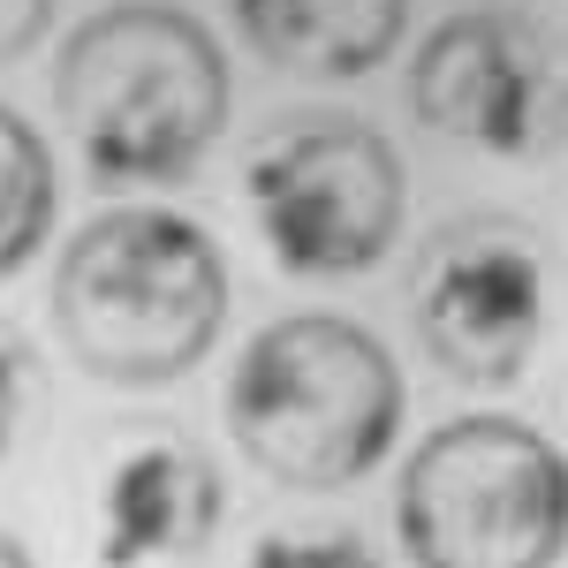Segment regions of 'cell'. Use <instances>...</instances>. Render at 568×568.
Masks as SVG:
<instances>
[{"label":"cell","instance_id":"6da1fadb","mask_svg":"<svg viewBox=\"0 0 568 568\" xmlns=\"http://www.w3.org/2000/svg\"><path fill=\"white\" fill-rule=\"evenodd\" d=\"M53 114L114 190H175L235 114L220 39L182 0H106L53 53Z\"/></svg>","mask_w":568,"mask_h":568},{"label":"cell","instance_id":"7a4b0ae2","mask_svg":"<svg viewBox=\"0 0 568 568\" xmlns=\"http://www.w3.org/2000/svg\"><path fill=\"white\" fill-rule=\"evenodd\" d=\"M53 334L99 387H175L213 356L235 281L205 220L175 205H114L84 220L53 265Z\"/></svg>","mask_w":568,"mask_h":568},{"label":"cell","instance_id":"3957f363","mask_svg":"<svg viewBox=\"0 0 568 568\" xmlns=\"http://www.w3.org/2000/svg\"><path fill=\"white\" fill-rule=\"evenodd\" d=\"M227 439L273 485H364L402 439L409 387L394 349L349 311H288L258 326L227 372Z\"/></svg>","mask_w":568,"mask_h":568},{"label":"cell","instance_id":"277c9868","mask_svg":"<svg viewBox=\"0 0 568 568\" xmlns=\"http://www.w3.org/2000/svg\"><path fill=\"white\" fill-rule=\"evenodd\" d=\"M409 568H561L568 447L508 409H463L409 447L394 485Z\"/></svg>","mask_w":568,"mask_h":568},{"label":"cell","instance_id":"5b68a950","mask_svg":"<svg viewBox=\"0 0 568 568\" xmlns=\"http://www.w3.org/2000/svg\"><path fill=\"white\" fill-rule=\"evenodd\" d=\"M243 197L258 243L296 281H356L394 258L409 213V168L364 114H288L258 136Z\"/></svg>","mask_w":568,"mask_h":568},{"label":"cell","instance_id":"8992f818","mask_svg":"<svg viewBox=\"0 0 568 568\" xmlns=\"http://www.w3.org/2000/svg\"><path fill=\"white\" fill-rule=\"evenodd\" d=\"M409 114L478 160L546 168L568 144V53L524 8H455L409 61Z\"/></svg>","mask_w":568,"mask_h":568},{"label":"cell","instance_id":"52a82bcc","mask_svg":"<svg viewBox=\"0 0 568 568\" xmlns=\"http://www.w3.org/2000/svg\"><path fill=\"white\" fill-rule=\"evenodd\" d=\"M554 311V251L516 213H463L417 251L409 326L455 387H516L546 342Z\"/></svg>","mask_w":568,"mask_h":568},{"label":"cell","instance_id":"ba28073f","mask_svg":"<svg viewBox=\"0 0 568 568\" xmlns=\"http://www.w3.org/2000/svg\"><path fill=\"white\" fill-rule=\"evenodd\" d=\"M227 516V478L190 433L130 439L106 478H99V530H91V561L99 568H160L182 554H205Z\"/></svg>","mask_w":568,"mask_h":568},{"label":"cell","instance_id":"9c48e42d","mask_svg":"<svg viewBox=\"0 0 568 568\" xmlns=\"http://www.w3.org/2000/svg\"><path fill=\"white\" fill-rule=\"evenodd\" d=\"M235 23L258 61L304 84H356L372 69H387L402 31H409V0H235Z\"/></svg>","mask_w":568,"mask_h":568},{"label":"cell","instance_id":"30bf717a","mask_svg":"<svg viewBox=\"0 0 568 568\" xmlns=\"http://www.w3.org/2000/svg\"><path fill=\"white\" fill-rule=\"evenodd\" d=\"M53 213H61L53 152H45V136L16 106H0V281H16L45 251Z\"/></svg>","mask_w":568,"mask_h":568},{"label":"cell","instance_id":"8fae6325","mask_svg":"<svg viewBox=\"0 0 568 568\" xmlns=\"http://www.w3.org/2000/svg\"><path fill=\"white\" fill-rule=\"evenodd\" d=\"M251 568H379V554L349 530H265Z\"/></svg>","mask_w":568,"mask_h":568},{"label":"cell","instance_id":"7c38bea8","mask_svg":"<svg viewBox=\"0 0 568 568\" xmlns=\"http://www.w3.org/2000/svg\"><path fill=\"white\" fill-rule=\"evenodd\" d=\"M31 387H39V356L16 334H0V463H8V447H16L23 417H31Z\"/></svg>","mask_w":568,"mask_h":568},{"label":"cell","instance_id":"4fadbf2b","mask_svg":"<svg viewBox=\"0 0 568 568\" xmlns=\"http://www.w3.org/2000/svg\"><path fill=\"white\" fill-rule=\"evenodd\" d=\"M53 8H61V0H0V69H8V61H23V53L45 39Z\"/></svg>","mask_w":568,"mask_h":568},{"label":"cell","instance_id":"5bb4252c","mask_svg":"<svg viewBox=\"0 0 568 568\" xmlns=\"http://www.w3.org/2000/svg\"><path fill=\"white\" fill-rule=\"evenodd\" d=\"M0 568H39V561H31V546H23L16 530H0Z\"/></svg>","mask_w":568,"mask_h":568}]
</instances>
